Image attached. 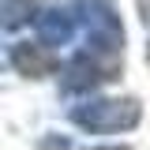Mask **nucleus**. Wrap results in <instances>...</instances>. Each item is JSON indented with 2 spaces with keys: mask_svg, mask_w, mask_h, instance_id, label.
I'll list each match as a JSON object with an SVG mask.
<instances>
[{
  "mask_svg": "<svg viewBox=\"0 0 150 150\" xmlns=\"http://www.w3.org/2000/svg\"><path fill=\"white\" fill-rule=\"evenodd\" d=\"M143 120V105L135 98H94L71 109V124L90 135H112V131H131Z\"/></svg>",
  "mask_w": 150,
  "mask_h": 150,
  "instance_id": "2",
  "label": "nucleus"
},
{
  "mask_svg": "<svg viewBox=\"0 0 150 150\" xmlns=\"http://www.w3.org/2000/svg\"><path fill=\"white\" fill-rule=\"evenodd\" d=\"M11 64H15L19 71L26 75V79H41V75H49V71H56V56H53V49L49 45H30V41H19V45H11Z\"/></svg>",
  "mask_w": 150,
  "mask_h": 150,
  "instance_id": "5",
  "label": "nucleus"
},
{
  "mask_svg": "<svg viewBox=\"0 0 150 150\" xmlns=\"http://www.w3.org/2000/svg\"><path fill=\"white\" fill-rule=\"evenodd\" d=\"M112 79H120V68L116 64L86 53V49H79L64 64V71H60V90L68 94V98H75V94H94L101 83H112Z\"/></svg>",
  "mask_w": 150,
  "mask_h": 150,
  "instance_id": "3",
  "label": "nucleus"
},
{
  "mask_svg": "<svg viewBox=\"0 0 150 150\" xmlns=\"http://www.w3.org/2000/svg\"><path fill=\"white\" fill-rule=\"evenodd\" d=\"M79 30L86 38V53L124 68V23L112 0H71Z\"/></svg>",
  "mask_w": 150,
  "mask_h": 150,
  "instance_id": "1",
  "label": "nucleus"
},
{
  "mask_svg": "<svg viewBox=\"0 0 150 150\" xmlns=\"http://www.w3.org/2000/svg\"><path fill=\"white\" fill-rule=\"evenodd\" d=\"M34 8H38V0H4V8H0V23H4V30L11 34V30H19L23 23H30V19H38L34 15Z\"/></svg>",
  "mask_w": 150,
  "mask_h": 150,
  "instance_id": "6",
  "label": "nucleus"
},
{
  "mask_svg": "<svg viewBox=\"0 0 150 150\" xmlns=\"http://www.w3.org/2000/svg\"><path fill=\"white\" fill-rule=\"evenodd\" d=\"M139 11H143V23L150 30V0H139ZM146 60H150V45H146Z\"/></svg>",
  "mask_w": 150,
  "mask_h": 150,
  "instance_id": "7",
  "label": "nucleus"
},
{
  "mask_svg": "<svg viewBox=\"0 0 150 150\" xmlns=\"http://www.w3.org/2000/svg\"><path fill=\"white\" fill-rule=\"evenodd\" d=\"M34 26H38V41L41 45L64 49V45H71L75 30H79V15H75V8H49V11H41L34 19Z\"/></svg>",
  "mask_w": 150,
  "mask_h": 150,
  "instance_id": "4",
  "label": "nucleus"
}]
</instances>
